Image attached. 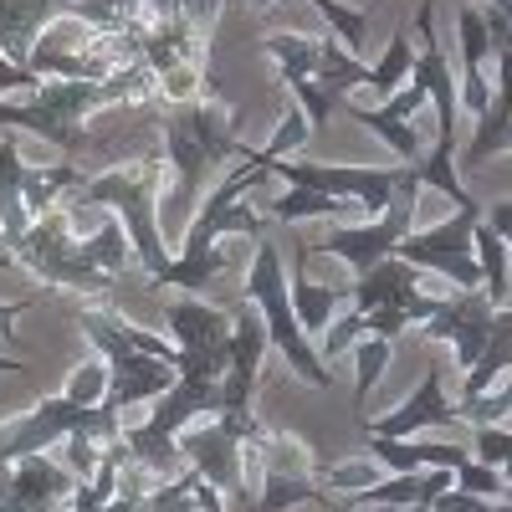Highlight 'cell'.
Instances as JSON below:
<instances>
[{"instance_id":"1","label":"cell","mask_w":512,"mask_h":512,"mask_svg":"<svg viewBox=\"0 0 512 512\" xmlns=\"http://www.w3.org/2000/svg\"><path fill=\"white\" fill-rule=\"evenodd\" d=\"M164 318H169V333L180 338V349L169 354L175 384L154 400V415L144 425H123V446L154 482H175L190 466L180 451L190 420L221 415V379L231 369V313L185 292L164 308Z\"/></svg>"},{"instance_id":"2","label":"cell","mask_w":512,"mask_h":512,"mask_svg":"<svg viewBox=\"0 0 512 512\" xmlns=\"http://www.w3.org/2000/svg\"><path fill=\"white\" fill-rule=\"evenodd\" d=\"M262 180H272V159H267L262 149H241V164L231 169V175H226L216 190L205 195V205L195 210V221H190V231H185L180 256H169V267L159 272L154 287H180V292L200 297L216 277H226L231 262L216 251V241H221V236H256V241L267 236L262 216L241 210V195L256 190Z\"/></svg>"},{"instance_id":"3","label":"cell","mask_w":512,"mask_h":512,"mask_svg":"<svg viewBox=\"0 0 512 512\" xmlns=\"http://www.w3.org/2000/svg\"><path fill=\"white\" fill-rule=\"evenodd\" d=\"M159 93V77L144 67V57L134 67L113 72L108 82H72V77H47L26 103H0V128H31V134L52 139L57 149L77 154L82 149V118L118 108V103H149Z\"/></svg>"},{"instance_id":"4","label":"cell","mask_w":512,"mask_h":512,"mask_svg":"<svg viewBox=\"0 0 512 512\" xmlns=\"http://www.w3.org/2000/svg\"><path fill=\"white\" fill-rule=\"evenodd\" d=\"M164 169H169L164 154H149L139 164H118V169H108V175L77 185V195L88 205L118 210V226L128 231V246H134V262L144 267L149 287L169 267V251H164V236H159V221H154V195H159V175H164Z\"/></svg>"},{"instance_id":"5","label":"cell","mask_w":512,"mask_h":512,"mask_svg":"<svg viewBox=\"0 0 512 512\" xmlns=\"http://www.w3.org/2000/svg\"><path fill=\"white\" fill-rule=\"evenodd\" d=\"M246 303L262 313L267 323V344L282 349V359L292 364V374L313 384V390H328L333 374L328 364L318 359L313 349V338L303 333V323H297V308H292V287H287V262H282V251L272 236L256 241V256H251V272H246Z\"/></svg>"},{"instance_id":"6","label":"cell","mask_w":512,"mask_h":512,"mask_svg":"<svg viewBox=\"0 0 512 512\" xmlns=\"http://www.w3.org/2000/svg\"><path fill=\"white\" fill-rule=\"evenodd\" d=\"M241 149L246 144L236 139V113L221 103V93L175 108L164 123V164L180 175V200H190L200 190L210 164H226Z\"/></svg>"},{"instance_id":"7","label":"cell","mask_w":512,"mask_h":512,"mask_svg":"<svg viewBox=\"0 0 512 512\" xmlns=\"http://www.w3.org/2000/svg\"><path fill=\"white\" fill-rule=\"evenodd\" d=\"M77 328L88 333L93 349L108 359V405H118V415L144 405V400H159L169 384H175V369H169L159 354H144L134 338H128V323H118L113 313L82 308Z\"/></svg>"},{"instance_id":"8","label":"cell","mask_w":512,"mask_h":512,"mask_svg":"<svg viewBox=\"0 0 512 512\" xmlns=\"http://www.w3.org/2000/svg\"><path fill=\"white\" fill-rule=\"evenodd\" d=\"M72 431H93L98 441H113L123 425H118V405H77L67 395H52V400H41L31 405L26 415L6 420L0 425V466H16L21 456H41V451H52L62 446Z\"/></svg>"},{"instance_id":"9","label":"cell","mask_w":512,"mask_h":512,"mask_svg":"<svg viewBox=\"0 0 512 512\" xmlns=\"http://www.w3.org/2000/svg\"><path fill=\"white\" fill-rule=\"evenodd\" d=\"M16 267H26L31 277H41L47 287H62V292H82V297H113L118 277L98 272L82 262L77 251V236L67 231V216L62 210H52V216H41L31 226V236L21 241V251L11 256Z\"/></svg>"},{"instance_id":"10","label":"cell","mask_w":512,"mask_h":512,"mask_svg":"<svg viewBox=\"0 0 512 512\" xmlns=\"http://www.w3.org/2000/svg\"><path fill=\"white\" fill-rule=\"evenodd\" d=\"M415 200H420V175H415V164H405V169H400V185H395V200L384 205L374 221L338 226L318 251L338 256V262H349L354 277H364L369 267L384 262V256H395V246L415 231Z\"/></svg>"},{"instance_id":"11","label":"cell","mask_w":512,"mask_h":512,"mask_svg":"<svg viewBox=\"0 0 512 512\" xmlns=\"http://www.w3.org/2000/svg\"><path fill=\"white\" fill-rule=\"evenodd\" d=\"M251 466L262 461V497L251 502V512H287L297 502H328V487L313 477L308 451L282 431H262L256 441H246ZM333 507V502H328Z\"/></svg>"},{"instance_id":"12","label":"cell","mask_w":512,"mask_h":512,"mask_svg":"<svg viewBox=\"0 0 512 512\" xmlns=\"http://www.w3.org/2000/svg\"><path fill=\"white\" fill-rule=\"evenodd\" d=\"M477 226H482V216L456 210V216H446L441 226L410 231L395 246V256L410 262V267H420V272H436V277L456 282V287H482V262H477V246H472Z\"/></svg>"},{"instance_id":"13","label":"cell","mask_w":512,"mask_h":512,"mask_svg":"<svg viewBox=\"0 0 512 512\" xmlns=\"http://www.w3.org/2000/svg\"><path fill=\"white\" fill-rule=\"evenodd\" d=\"M492 328H497V303H492L482 287H456V292H446L441 308L420 323V333L431 338V344H446V349H451V359L461 364V374L482 359Z\"/></svg>"},{"instance_id":"14","label":"cell","mask_w":512,"mask_h":512,"mask_svg":"<svg viewBox=\"0 0 512 512\" xmlns=\"http://www.w3.org/2000/svg\"><path fill=\"white\" fill-rule=\"evenodd\" d=\"M272 175H282L297 190H323V195L359 200L364 216H379V210L395 200V185H400V169H364V164L328 169V164H303V159H272Z\"/></svg>"},{"instance_id":"15","label":"cell","mask_w":512,"mask_h":512,"mask_svg":"<svg viewBox=\"0 0 512 512\" xmlns=\"http://www.w3.org/2000/svg\"><path fill=\"white\" fill-rule=\"evenodd\" d=\"M436 0H420L415 6V36H420V57L410 67V82H420L436 103V139L456 144V113H461V93H456V77H451V57L441 52V36H436Z\"/></svg>"},{"instance_id":"16","label":"cell","mask_w":512,"mask_h":512,"mask_svg":"<svg viewBox=\"0 0 512 512\" xmlns=\"http://www.w3.org/2000/svg\"><path fill=\"white\" fill-rule=\"evenodd\" d=\"M364 436H384V441H410L415 431H425V425H461V405L446 395V369L431 364L420 379V390L390 410V415H359Z\"/></svg>"},{"instance_id":"17","label":"cell","mask_w":512,"mask_h":512,"mask_svg":"<svg viewBox=\"0 0 512 512\" xmlns=\"http://www.w3.org/2000/svg\"><path fill=\"white\" fill-rule=\"evenodd\" d=\"M420 267L400 262V256H384L379 267H369L359 282H354V313H374V308H400L410 313V323H425L436 308H441V297H425L420 292Z\"/></svg>"},{"instance_id":"18","label":"cell","mask_w":512,"mask_h":512,"mask_svg":"<svg viewBox=\"0 0 512 512\" xmlns=\"http://www.w3.org/2000/svg\"><path fill=\"white\" fill-rule=\"evenodd\" d=\"M77 477L67 466H57L47 451L41 456H21L6 482H0V512H62V502L77 497Z\"/></svg>"},{"instance_id":"19","label":"cell","mask_w":512,"mask_h":512,"mask_svg":"<svg viewBox=\"0 0 512 512\" xmlns=\"http://www.w3.org/2000/svg\"><path fill=\"white\" fill-rule=\"evenodd\" d=\"M180 451H185V461L195 466V472L216 487V492H226V497H241V466H246V441L231 431L226 420H216V425H205V431H195V436H185L180 441Z\"/></svg>"},{"instance_id":"20","label":"cell","mask_w":512,"mask_h":512,"mask_svg":"<svg viewBox=\"0 0 512 512\" xmlns=\"http://www.w3.org/2000/svg\"><path fill=\"white\" fill-rule=\"evenodd\" d=\"M456 47H461V103L472 118L487 113L492 88H487V57H492V31L482 21V6H461L456 11Z\"/></svg>"},{"instance_id":"21","label":"cell","mask_w":512,"mask_h":512,"mask_svg":"<svg viewBox=\"0 0 512 512\" xmlns=\"http://www.w3.org/2000/svg\"><path fill=\"white\" fill-rule=\"evenodd\" d=\"M36 216H31V205H26V164H21V149L16 139H0V256H11L21 251V241L31 236Z\"/></svg>"},{"instance_id":"22","label":"cell","mask_w":512,"mask_h":512,"mask_svg":"<svg viewBox=\"0 0 512 512\" xmlns=\"http://www.w3.org/2000/svg\"><path fill=\"white\" fill-rule=\"evenodd\" d=\"M425 103H431V93H425L420 82H405V88L384 103V108H349V103H344V108H349L364 128H374V134L390 144L405 164H420V144H415V134H410V113L425 108Z\"/></svg>"},{"instance_id":"23","label":"cell","mask_w":512,"mask_h":512,"mask_svg":"<svg viewBox=\"0 0 512 512\" xmlns=\"http://www.w3.org/2000/svg\"><path fill=\"white\" fill-rule=\"evenodd\" d=\"M57 16H67V0H0V52H6V62L26 67L41 31Z\"/></svg>"},{"instance_id":"24","label":"cell","mask_w":512,"mask_h":512,"mask_svg":"<svg viewBox=\"0 0 512 512\" xmlns=\"http://www.w3.org/2000/svg\"><path fill=\"white\" fill-rule=\"evenodd\" d=\"M369 456L384 466V472H425V466H456L466 461L461 446H441V441H384V436H369Z\"/></svg>"},{"instance_id":"25","label":"cell","mask_w":512,"mask_h":512,"mask_svg":"<svg viewBox=\"0 0 512 512\" xmlns=\"http://www.w3.org/2000/svg\"><path fill=\"white\" fill-rule=\"evenodd\" d=\"M272 221L292 226V221H313V216H338V226H354V216H364L359 200H344V195H323V190H297L287 185V195H277L272 205Z\"/></svg>"},{"instance_id":"26","label":"cell","mask_w":512,"mask_h":512,"mask_svg":"<svg viewBox=\"0 0 512 512\" xmlns=\"http://www.w3.org/2000/svg\"><path fill=\"white\" fill-rule=\"evenodd\" d=\"M313 82H318V93H323L333 108H344L354 88H369V67H364L349 47H338V41H323V57H318Z\"/></svg>"},{"instance_id":"27","label":"cell","mask_w":512,"mask_h":512,"mask_svg":"<svg viewBox=\"0 0 512 512\" xmlns=\"http://www.w3.org/2000/svg\"><path fill=\"white\" fill-rule=\"evenodd\" d=\"M472 246H477V262H482V292L492 297L497 308H512V246L487 221L477 226Z\"/></svg>"},{"instance_id":"28","label":"cell","mask_w":512,"mask_h":512,"mask_svg":"<svg viewBox=\"0 0 512 512\" xmlns=\"http://www.w3.org/2000/svg\"><path fill=\"white\" fill-rule=\"evenodd\" d=\"M303 267H308V251H297V272L287 277V287H292V308H297V323H303V333L318 338V333L328 328V318H333L338 287H318V282H308Z\"/></svg>"},{"instance_id":"29","label":"cell","mask_w":512,"mask_h":512,"mask_svg":"<svg viewBox=\"0 0 512 512\" xmlns=\"http://www.w3.org/2000/svg\"><path fill=\"white\" fill-rule=\"evenodd\" d=\"M267 57H272V67L282 72V82H303V77L318 72L323 41L297 36V31H277V36H267Z\"/></svg>"},{"instance_id":"30","label":"cell","mask_w":512,"mask_h":512,"mask_svg":"<svg viewBox=\"0 0 512 512\" xmlns=\"http://www.w3.org/2000/svg\"><path fill=\"white\" fill-rule=\"evenodd\" d=\"M410 67H415V41H410V31L400 26V31L390 36V47H384V57L369 67V88L395 98L405 82H410Z\"/></svg>"},{"instance_id":"31","label":"cell","mask_w":512,"mask_h":512,"mask_svg":"<svg viewBox=\"0 0 512 512\" xmlns=\"http://www.w3.org/2000/svg\"><path fill=\"white\" fill-rule=\"evenodd\" d=\"M477 456L502 477V502H512V425H472Z\"/></svg>"},{"instance_id":"32","label":"cell","mask_w":512,"mask_h":512,"mask_svg":"<svg viewBox=\"0 0 512 512\" xmlns=\"http://www.w3.org/2000/svg\"><path fill=\"white\" fill-rule=\"evenodd\" d=\"M354 354H359V374H354V410H364L369 390L379 384L384 364H390V338H374V333H364L359 344H354Z\"/></svg>"},{"instance_id":"33","label":"cell","mask_w":512,"mask_h":512,"mask_svg":"<svg viewBox=\"0 0 512 512\" xmlns=\"http://www.w3.org/2000/svg\"><path fill=\"white\" fill-rule=\"evenodd\" d=\"M195 482H200L195 466H185L175 482H159V487L149 492V512H205L200 497H195Z\"/></svg>"},{"instance_id":"34","label":"cell","mask_w":512,"mask_h":512,"mask_svg":"<svg viewBox=\"0 0 512 512\" xmlns=\"http://www.w3.org/2000/svg\"><path fill=\"white\" fill-rule=\"evenodd\" d=\"M62 395H67V400H77V405H103V400H108V359H98V354H93L88 364H77Z\"/></svg>"},{"instance_id":"35","label":"cell","mask_w":512,"mask_h":512,"mask_svg":"<svg viewBox=\"0 0 512 512\" xmlns=\"http://www.w3.org/2000/svg\"><path fill=\"white\" fill-rule=\"evenodd\" d=\"M308 6L328 21V31H333L338 41H344L349 52H364V31H369V21H364L359 11H344L338 0H308Z\"/></svg>"},{"instance_id":"36","label":"cell","mask_w":512,"mask_h":512,"mask_svg":"<svg viewBox=\"0 0 512 512\" xmlns=\"http://www.w3.org/2000/svg\"><path fill=\"white\" fill-rule=\"evenodd\" d=\"M359 338H364V313H349V318L328 323V328H323V354H318V359L328 364V359H338V354H349Z\"/></svg>"},{"instance_id":"37","label":"cell","mask_w":512,"mask_h":512,"mask_svg":"<svg viewBox=\"0 0 512 512\" xmlns=\"http://www.w3.org/2000/svg\"><path fill=\"white\" fill-rule=\"evenodd\" d=\"M47 77H36L31 67H21V62H6L0 57V93H36Z\"/></svg>"},{"instance_id":"38","label":"cell","mask_w":512,"mask_h":512,"mask_svg":"<svg viewBox=\"0 0 512 512\" xmlns=\"http://www.w3.org/2000/svg\"><path fill=\"white\" fill-rule=\"evenodd\" d=\"M482 221H487V226H492V231H497V236L512 246V200H497V205H487V210H482Z\"/></svg>"},{"instance_id":"39","label":"cell","mask_w":512,"mask_h":512,"mask_svg":"<svg viewBox=\"0 0 512 512\" xmlns=\"http://www.w3.org/2000/svg\"><path fill=\"white\" fill-rule=\"evenodd\" d=\"M154 492V487H149ZM149 492H134V487H128V492H118L113 502H108V512H149Z\"/></svg>"},{"instance_id":"40","label":"cell","mask_w":512,"mask_h":512,"mask_svg":"<svg viewBox=\"0 0 512 512\" xmlns=\"http://www.w3.org/2000/svg\"><path fill=\"white\" fill-rule=\"evenodd\" d=\"M26 308H31V303H16V308H11V303H0V349H6V344H16V333H11V323H16V318H21Z\"/></svg>"},{"instance_id":"41","label":"cell","mask_w":512,"mask_h":512,"mask_svg":"<svg viewBox=\"0 0 512 512\" xmlns=\"http://www.w3.org/2000/svg\"><path fill=\"white\" fill-rule=\"evenodd\" d=\"M0 374H26V359H11V354H0Z\"/></svg>"},{"instance_id":"42","label":"cell","mask_w":512,"mask_h":512,"mask_svg":"<svg viewBox=\"0 0 512 512\" xmlns=\"http://www.w3.org/2000/svg\"><path fill=\"white\" fill-rule=\"evenodd\" d=\"M251 6H256V11H267V6H272V0H251Z\"/></svg>"},{"instance_id":"43","label":"cell","mask_w":512,"mask_h":512,"mask_svg":"<svg viewBox=\"0 0 512 512\" xmlns=\"http://www.w3.org/2000/svg\"><path fill=\"white\" fill-rule=\"evenodd\" d=\"M6 472H11V466H0V482H6Z\"/></svg>"}]
</instances>
